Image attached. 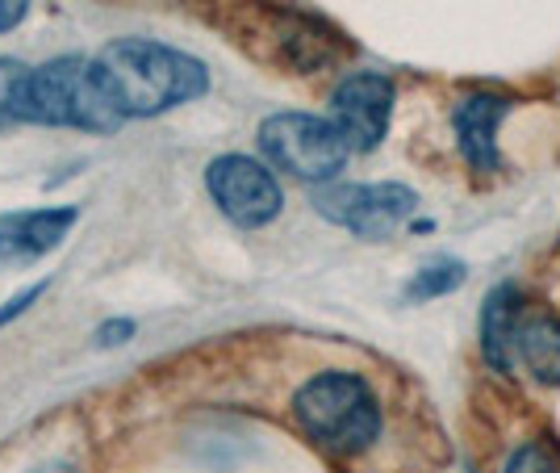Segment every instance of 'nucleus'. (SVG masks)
I'll use <instances>...</instances> for the list:
<instances>
[{"label": "nucleus", "mask_w": 560, "mask_h": 473, "mask_svg": "<svg viewBox=\"0 0 560 473\" xmlns=\"http://www.w3.org/2000/svg\"><path fill=\"white\" fill-rule=\"evenodd\" d=\"M135 332V323H126V319H117V323H105L101 327V344H121L126 335Z\"/></svg>", "instance_id": "obj_17"}, {"label": "nucleus", "mask_w": 560, "mask_h": 473, "mask_svg": "<svg viewBox=\"0 0 560 473\" xmlns=\"http://www.w3.org/2000/svg\"><path fill=\"white\" fill-rule=\"evenodd\" d=\"M93 64L121 122L180 109L210 89V71L201 59L151 38H114Z\"/></svg>", "instance_id": "obj_1"}, {"label": "nucleus", "mask_w": 560, "mask_h": 473, "mask_svg": "<svg viewBox=\"0 0 560 473\" xmlns=\"http://www.w3.org/2000/svg\"><path fill=\"white\" fill-rule=\"evenodd\" d=\"M397 89L381 71H348L330 93V122L351 151H376L394 122Z\"/></svg>", "instance_id": "obj_7"}, {"label": "nucleus", "mask_w": 560, "mask_h": 473, "mask_svg": "<svg viewBox=\"0 0 560 473\" xmlns=\"http://www.w3.org/2000/svg\"><path fill=\"white\" fill-rule=\"evenodd\" d=\"M511 373L560 390V310H523L511 348Z\"/></svg>", "instance_id": "obj_10"}, {"label": "nucleus", "mask_w": 560, "mask_h": 473, "mask_svg": "<svg viewBox=\"0 0 560 473\" xmlns=\"http://www.w3.org/2000/svg\"><path fill=\"white\" fill-rule=\"evenodd\" d=\"M30 71L18 59H0V126L25 122V96H30Z\"/></svg>", "instance_id": "obj_13"}, {"label": "nucleus", "mask_w": 560, "mask_h": 473, "mask_svg": "<svg viewBox=\"0 0 560 473\" xmlns=\"http://www.w3.org/2000/svg\"><path fill=\"white\" fill-rule=\"evenodd\" d=\"M314 206L323 218H330L335 227H343L351 235L389 239L419 210V197L397 181H373V185H327L314 197Z\"/></svg>", "instance_id": "obj_5"}, {"label": "nucleus", "mask_w": 560, "mask_h": 473, "mask_svg": "<svg viewBox=\"0 0 560 473\" xmlns=\"http://www.w3.org/2000/svg\"><path fill=\"white\" fill-rule=\"evenodd\" d=\"M493 473H560V440L548 427H518L498 452Z\"/></svg>", "instance_id": "obj_12"}, {"label": "nucleus", "mask_w": 560, "mask_h": 473, "mask_svg": "<svg viewBox=\"0 0 560 473\" xmlns=\"http://www.w3.org/2000/svg\"><path fill=\"white\" fill-rule=\"evenodd\" d=\"M25 13H30V0H0V34L18 30L25 22Z\"/></svg>", "instance_id": "obj_15"}, {"label": "nucleus", "mask_w": 560, "mask_h": 473, "mask_svg": "<svg viewBox=\"0 0 560 473\" xmlns=\"http://www.w3.org/2000/svg\"><path fill=\"white\" fill-rule=\"evenodd\" d=\"M206 189L218 201V210L243 231L268 227L284 210V193H280L272 168L252 160V155H218L206 168Z\"/></svg>", "instance_id": "obj_6"}, {"label": "nucleus", "mask_w": 560, "mask_h": 473, "mask_svg": "<svg viewBox=\"0 0 560 473\" xmlns=\"http://www.w3.org/2000/svg\"><path fill=\"white\" fill-rule=\"evenodd\" d=\"M259 151L268 155L272 168L298 176L305 185H330L351 160V147L339 135L335 122L314 118V114H298V109L264 118V126H259Z\"/></svg>", "instance_id": "obj_4"}, {"label": "nucleus", "mask_w": 560, "mask_h": 473, "mask_svg": "<svg viewBox=\"0 0 560 473\" xmlns=\"http://www.w3.org/2000/svg\"><path fill=\"white\" fill-rule=\"evenodd\" d=\"M80 222L75 206H43V210L0 214V261H38L50 247H59L68 231Z\"/></svg>", "instance_id": "obj_9"}, {"label": "nucleus", "mask_w": 560, "mask_h": 473, "mask_svg": "<svg viewBox=\"0 0 560 473\" xmlns=\"http://www.w3.org/2000/svg\"><path fill=\"white\" fill-rule=\"evenodd\" d=\"M38 293H43V285H34V289H25L22 298H13V302H4V310H0V323H9L13 314H22V310L30 307L34 298H38Z\"/></svg>", "instance_id": "obj_16"}, {"label": "nucleus", "mask_w": 560, "mask_h": 473, "mask_svg": "<svg viewBox=\"0 0 560 473\" xmlns=\"http://www.w3.org/2000/svg\"><path fill=\"white\" fill-rule=\"evenodd\" d=\"M25 122L109 135V130L121 126V114H117L114 101L101 89V76H96L93 59L59 55V59H50V64L30 71Z\"/></svg>", "instance_id": "obj_3"}, {"label": "nucleus", "mask_w": 560, "mask_h": 473, "mask_svg": "<svg viewBox=\"0 0 560 473\" xmlns=\"http://www.w3.org/2000/svg\"><path fill=\"white\" fill-rule=\"evenodd\" d=\"M523 310H527V298H523L518 285H498L486 298V310H481V348H486V360L498 373H511V348Z\"/></svg>", "instance_id": "obj_11"}, {"label": "nucleus", "mask_w": 560, "mask_h": 473, "mask_svg": "<svg viewBox=\"0 0 560 473\" xmlns=\"http://www.w3.org/2000/svg\"><path fill=\"white\" fill-rule=\"evenodd\" d=\"M465 281V268L452 261H440V264H427L419 277L410 281V298H440V293H447V289H456V285Z\"/></svg>", "instance_id": "obj_14"}, {"label": "nucleus", "mask_w": 560, "mask_h": 473, "mask_svg": "<svg viewBox=\"0 0 560 473\" xmlns=\"http://www.w3.org/2000/svg\"><path fill=\"white\" fill-rule=\"evenodd\" d=\"M293 419L330 457H364L385 436L381 390L355 369H318L293 390Z\"/></svg>", "instance_id": "obj_2"}, {"label": "nucleus", "mask_w": 560, "mask_h": 473, "mask_svg": "<svg viewBox=\"0 0 560 473\" xmlns=\"http://www.w3.org/2000/svg\"><path fill=\"white\" fill-rule=\"evenodd\" d=\"M514 105L518 101L498 89H477L452 105V139L472 176L490 181L502 172V126L514 114Z\"/></svg>", "instance_id": "obj_8"}]
</instances>
